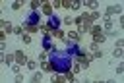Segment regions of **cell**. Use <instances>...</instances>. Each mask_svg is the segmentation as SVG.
Returning a JSON list of instances; mask_svg holds the SVG:
<instances>
[{
    "label": "cell",
    "instance_id": "obj_9",
    "mask_svg": "<svg viewBox=\"0 0 124 83\" xmlns=\"http://www.w3.org/2000/svg\"><path fill=\"white\" fill-rule=\"evenodd\" d=\"M50 35H52L54 39H64V33H62L60 29H52V31H50Z\"/></svg>",
    "mask_w": 124,
    "mask_h": 83
},
{
    "label": "cell",
    "instance_id": "obj_26",
    "mask_svg": "<svg viewBox=\"0 0 124 83\" xmlns=\"http://www.w3.org/2000/svg\"><path fill=\"white\" fill-rule=\"evenodd\" d=\"M64 23H66V25H70V23H74V19H72V17H66V19H64Z\"/></svg>",
    "mask_w": 124,
    "mask_h": 83
},
{
    "label": "cell",
    "instance_id": "obj_21",
    "mask_svg": "<svg viewBox=\"0 0 124 83\" xmlns=\"http://www.w3.org/2000/svg\"><path fill=\"white\" fill-rule=\"evenodd\" d=\"M112 54H114V56H116V58H118V56H122V48H116V50H114V52H112Z\"/></svg>",
    "mask_w": 124,
    "mask_h": 83
},
{
    "label": "cell",
    "instance_id": "obj_5",
    "mask_svg": "<svg viewBox=\"0 0 124 83\" xmlns=\"http://www.w3.org/2000/svg\"><path fill=\"white\" fill-rule=\"evenodd\" d=\"M89 33L95 37V35H103V27H97V25H91V29H89Z\"/></svg>",
    "mask_w": 124,
    "mask_h": 83
},
{
    "label": "cell",
    "instance_id": "obj_20",
    "mask_svg": "<svg viewBox=\"0 0 124 83\" xmlns=\"http://www.w3.org/2000/svg\"><path fill=\"white\" fill-rule=\"evenodd\" d=\"M21 4H23V2H14V4H12V8H14V10H19V8H21Z\"/></svg>",
    "mask_w": 124,
    "mask_h": 83
},
{
    "label": "cell",
    "instance_id": "obj_22",
    "mask_svg": "<svg viewBox=\"0 0 124 83\" xmlns=\"http://www.w3.org/2000/svg\"><path fill=\"white\" fill-rule=\"evenodd\" d=\"M64 79H66V81H74V73H66Z\"/></svg>",
    "mask_w": 124,
    "mask_h": 83
},
{
    "label": "cell",
    "instance_id": "obj_23",
    "mask_svg": "<svg viewBox=\"0 0 124 83\" xmlns=\"http://www.w3.org/2000/svg\"><path fill=\"white\" fill-rule=\"evenodd\" d=\"M41 79H43L41 73H35V75H33V81H41Z\"/></svg>",
    "mask_w": 124,
    "mask_h": 83
},
{
    "label": "cell",
    "instance_id": "obj_4",
    "mask_svg": "<svg viewBox=\"0 0 124 83\" xmlns=\"http://www.w3.org/2000/svg\"><path fill=\"white\" fill-rule=\"evenodd\" d=\"M23 27H25L27 35H29V33H37V31H39V25H31V23H27V25H23Z\"/></svg>",
    "mask_w": 124,
    "mask_h": 83
},
{
    "label": "cell",
    "instance_id": "obj_25",
    "mask_svg": "<svg viewBox=\"0 0 124 83\" xmlns=\"http://www.w3.org/2000/svg\"><path fill=\"white\" fill-rule=\"evenodd\" d=\"M60 6H62V2H60V0H56V2H52V8H60Z\"/></svg>",
    "mask_w": 124,
    "mask_h": 83
},
{
    "label": "cell",
    "instance_id": "obj_17",
    "mask_svg": "<svg viewBox=\"0 0 124 83\" xmlns=\"http://www.w3.org/2000/svg\"><path fill=\"white\" fill-rule=\"evenodd\" d=\"M23 42H25V44H31V37H29V35H27V33H25V35H23Z\"/></svg>",
    "mask_w": 124,
    "mask_h": 83
},
{
    "label": "cell",
    "instance_id": "obj_2",
    "mask_svg": "<svg viewBox=\"0 0 124 83\" xmlns=\"http://www.w3.org/2000/svg\"><path fill=\"white\" fill-rule=\"evenodd\" d=\"M14 56H16V64H27V56H25V52H21V50H16L14 52Z\"/></svg>",
    "mask_w": 124,
    "mask_h": 83
},
{
    "label": "cell",
    "instance_id": "obj_12",
    "mask_svg": "<svg viewBox=\"0 0 124 83\" xmlns=\"http://www.w3.org/2000/svg\"><path fill=\"white\" fill-rule=\"evenodd\" d=\"M0 25H2V27H4V33H12V31H14V27H12V25H10V23H8V21H2V23H0Z\"/></svg>",
    "mask_w": 124,
    "mask_h": 83
},
{
    "label": "cell",
    "instance_id": "obj_1",
    "mask_svg": "<svg viewBox=\"0 0 124 83\" xmlns=\"http://www.w3.org/2000/svg\"><path fill=\"white\" fill-rule=\"evenodd\" d=\"M79 17H81V21H83V23H89V25H91V23L99 17V12H85V14H83V15H79Z\"/></svg>",
    "mask_w": 124,
    "mask_h": 83
},
{
    "label": "cell",
    "instance_id": "obj_10",
    "mask_svg": "<svg viewBox=\"0 0 124 83\" xmlns=\"http://www.w3.org/2000/svg\"><path fill=\"white\" fill-rule=\"evenodd\" d=\"M68 39L70 41H81V35L76 33V31H72V33H68Z\"/></svg>",
    "mask_w": 124,
    "mask_h": 83
},
{
    "label": "cell",
    "instance_id": "obj_7",
    "mask_svg": "<svg viewBox=\"0 0 124 83\" xmlns=\"http://www.w3.org/2000/svg\"><path fill=\"white\" fill-rule=\"evenodd\" d=\"M43 14L45 15H52V4H43Z\"/></svg>",
    "mask_w": 124,
    "mask_h": 83
},
{
    "label": "cell",
    "instance_id": "obj_8",
    "mask_svg": "<svg viewBox=\"0 0 124 83\" xmlns=\"http://www.w3.org/2000/svg\"><path fill=\"white\" fill-rule=\"evenodd\" d=\"M39 31H41V33H45V35H50L52 25H39Z\"/></svg>",
    "mask_w": 124,
    "mask_h": 83
},
{
    "label": "cell",
    "instance_id": "obj_27",
    "mask_svg": "<svg viewBox=\"0 0 124 83\" xmlns=\"http://www.w3.org/2000/svg\"><path fill=\"white\" fill-rule=\"evenodd\" d=\"M14 31H16V33H17V35H19V33H21V31H23V29H21V27H19V25H16V27H14Z\"/></svg>",
    "mask_w": 124,
    "mask_h": 83
},
{
    "label": "cell",
    "instance_id": "obj_15",
    "mask_svg": "<svg viewBox=\"0 0 124 83\" xmlns=\"http://www.w3.org/2000/svg\"><path fill=\"white\" fill-rule=\"evenodd\" d=\"M91 52H93V58H101V56H103V52H101L99 48H95V50H91Z\"/></svg>",
    "mask_w": 124,
    "mask_h": 83
},
{
    "label": "cell",
    "instance_id": "obj_13",
    "mask_svg": "<svg viewBox=\"0 0 124 83\" xmlns=\"http://www.w3.org/2000/svg\"><path fill=\"white\" fill-rule=\"evenodd\" d=\"M93 42H95V44L105 42V35H95V37H93Z\"/></svg>",
    "mask_w": 124,
    "mask_h": 83
},
{
    "label": "cell",
    "instance_id": "obj_16",
    "mask_svg": "<svg viewBox=\"0 0 124 83\" xmlns=\"http://www.w3.org/2000/svg\"><path fill=\"white\" fill-rule=\"evenodd\" d=\"M87 8H97V2H91V0H87V2H83Z\"/></svg>",
    "mask_w": 124,
    "mask_h": 83
},
{
    "label": "cell",
    "instance_id": "obj_18",
    "mask_svg": "<svg viewBox=\"0 0 124 83\" xmlns=\"http://www.w3.org/2000/svg\"><path fill=\"white\" fill-rule=\"evenodd\" d=\"M43 48H52V44L48 42V39H45V41H43Z\"/></svg>",
    "mask_w": 124,
    "mask_h": 83
},
{
    "label": "cell",
    "instance_id": "obj_24",
    "mask_svg": "<svg viewBox=\"0 0 124 83\" xmlns=\"http://www.w3.org/2000/svg\"><path fill=\"white\" fill-rule=\"evenodd\" d=\"M39 6H41V2H37V0H35V2H31V8H33V10H35V8H39Z\"/></svg>",
    "mask_w": 124,
    "mask_h": 83
},
{
    "label": "cell",
    "instance_id": "obj_3",
    "mask_svg": "<svg viewBox=\"0 0 124 83\" xmlns=\"http://www.w3.org/2000/svg\"><path fill=\"white\" fill-rule=\"evenodd\" d=\"M78 64H79L81 68H87V66H89V58H87L85 54H78Z\"/></svg>",
    "mask_w": 124,
    "mask_h": 83
},
{
    "label": "cell",
    "instance_id": "obj_11",
    "mask_svg": "<svg viewBox=\"0 0 124 83\" xmlns=\"http://www.w3.org/2000/svg\"><path fill=\"white\" fill-rule=\"evenodd\" d=\"M118 12H120V6H110V8L107 10V17H108L110 14H118Z\"/></svg>",
    "mask_w": 124,
    "mask_h": 83
},
{
    "label": "cell",
    "instance_id": "obj_19",
    "mask_svg": "<svg viewBox=\"0 0 124 83\" xmlns=\"http://www.w3.org/2000/svg\"><path fill=\"white\" fill-rule=\"evenodd\" d=\"M25 66H27V68H29V69H33V68H35V66H37V64H35V62H33V60H27V64H25Z\"/></svg>",
    "mask_w": 124,
    "mask_h": 83
},
{
    "label": "cell",
    "instance_id": "obj_14",
    "mask_svg": "<svg viewBox=\"0 0 124 83\" xmlns=\"http://www.w3.org/2000/svg\"><path fill=\"white\" fill-rule=\"evenodd\" d=\"M4 62H6V64H14V62H16V56H14V54H6V56H4Z\"/></svg>",
    "mask_w": 124,
    "mask_h": 83
},
{
    "label": "cell",
    "instance_id": "obj_6",
    "mask_svg": "<svg viewBox=\"0 0 124 83\" xmlns=\"http://www.w3.org/2000/svg\"><path fill=\"white\" fill-rule=\"evenodd\" d=\"M41 68H43V71H52V69H54V66H52L50 62H46V60H43Z\"/></svg>",
    "mask_w": 124,
    "mask_h": 83
}]
</instances>
